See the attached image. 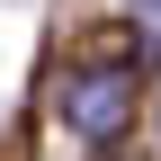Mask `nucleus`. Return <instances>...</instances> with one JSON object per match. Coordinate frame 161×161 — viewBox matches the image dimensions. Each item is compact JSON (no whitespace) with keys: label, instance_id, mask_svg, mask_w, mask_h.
I'll list each match as a JSON object with an SVG mask.
<instances>
[{"label":"nucleus","instance_id":"2","mask_svg":"<svg viewBox=\"0 0 161 161\" xmlns=\"http://www.w3.org/2000/svg\"><path fill=\"white\" fill-rule=\"evenodd\" d=\"M134 27H143V45L161 54V0H134Z\"/></svg>","mask_w":161,"mask_h":161},{"label":"nucleus","instance_id":"1","mask_svg":"<svg viewBox=\"0 0 161 161\" xmlns=\"http://www.w3.org/2000/svg\"><path fill=\"white\" fill-rule=\"evenodd\" d=\"M125 116H134V63H90L63 80V125L80 143H116Z\"/></svg>","mask_w":161,"mask_h":161}]
</instances>
